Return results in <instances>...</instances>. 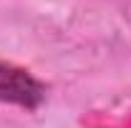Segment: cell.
I'll use <instances>...</instances> for the list:
<instances>
[{"mask_svg": "<svg viewBox=\"0 0 131 128\" xmlns=\"http://www.w3.org/2000/svg\"><path fill=\"white\" fill-rule=\"evenodd\" d=\"M46 100V83L38 80L30 70L15 63L0 60V103L35 111Z\"/></svg>", "mask_w": 131, "mask_h": 128, "instance_id": "cell-1", "label": "cell"}]
</instances>
